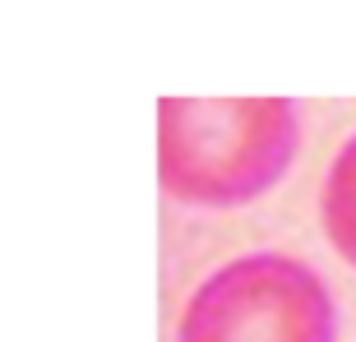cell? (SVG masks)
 I'll list each match as a JSON object with an SVG mask.
<instances>
[{
    "label": "cell",
    "mask_w": 356,
    "mask_h": 342,
    "mask_svg": "<svg viewBox=\"0 0 356 342\" xmlns=\"http://www.w3.org/2000/svg\"><path fill=\"white\" fill-rule=\"evenodd\" d=\"M301 148L287 97H162L158 181L190 209H241L273 190Z\"/></svg>",
    "instance_id": "1"
},
{
    "label": "cell",
    "mask_w": 356,
    "mask_h": 342,
    "mask_svg": "<svg viewBox=\"0 0 356 342\" xmlns=\"http://www.w3.org/2000/svg\"><path fill=\"white\" fill-rule=\"evenodd\" d=\"M176 342H338V305L305 259L241 254L195 287Z\"/></svg>",
    "instance_id": "2"
},
{
    "label": "cell",
    "mask_w": 356,
    "mask_h": 342,
    "mask_svg": "<svg viewBox=\"0 0 356 342\" xmlns=\"http://www.w3.org/2000/svg\"><path fill=\"white\" fill-rule=\"evenodd\" d=\"M319 222H324V236L333 241V250L356 268V134L338 148V158L324 176Z\"/></svg>",
    "instance_id": "3"
}]
</instances>
